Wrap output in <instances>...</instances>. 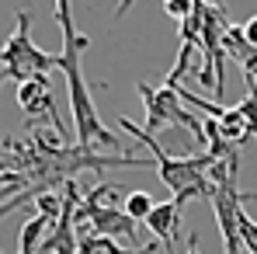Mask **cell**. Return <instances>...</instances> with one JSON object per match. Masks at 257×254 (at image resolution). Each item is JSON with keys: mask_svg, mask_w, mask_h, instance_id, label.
I'll return each instance as SVG.
<instances>
[{"mask_svg": "<svg viewBox=\"0 0 257 254\" xmlns=\"http://www.w3.org/2000/svg\"><path fill=\"white\" fill-rule=\"evenodd\" d=\"M108 167H157L153 157H132V153H97L77 143H63V132L32 129L28 139H4V212L18 202H35L42 192H56L66 181H73L80 171H108Z\"/></svg>", "mask_w": 257, "mask_h": 254, "instance_id": "1", "label": "cell"}, {"mask_svg": "<svg viewBox=\"0 0 257 254\" xmlns=\"http://www.w3.org/2000/svg\"><path fill=\"white\" fill-rule=\"evenodd\" d=\"M56 21L63 28V52H59V70L66 77L70 87V108H73V126H77V146L87 150H122L125 143L111 132V129L101 122L97 108H94V98H90V87L84 77V52L90 39L80 35V28L73 25V0H56Z\"/></svg>", "mask_w": 257, "mask_h": 254, "instance_id": "2", "label": "cell"}, {"mask_svg": "<svg viewBox=\"0 0 257 254\" xmlns=\"http://www.w3.org/2000/svg\"><path fill=\"white\" fill-rule=\"evenodd\" d=\"M118 126L125 129L132 139H139L146 150H150V157L157 160V178L167 185L174 192V202H191V199H212L215 192V181H212V164L215 157L212 153H198V157H174L167 153L164 146H160V139L153 136V132H146V129L132 126V119L128 115H118Z\"/></svg>", "mask_w": 257, "mask_h": 254, "instance_id": "3", "label": "cell"}, {"mask_svg": "<svg viewBox=\"0 0 257 254\" xmlns=\"http://www.w3.org/2000/svg\"><path fill=\"white\" fill-rule=\"evenodd\" d=\"M0 66H4V77L7 80H32L39 73H52L59 70V56H49L39 45L32 42V7H21L18 11V25L11 32V39L4 42V56H0Z\"/></svg>", "mask_w": 257, "mask_h": 254, "instance_id": "4", "label": "cell"}, {"mask_svg": "<svg viewBox=\"0 0 257 254\" xmlns=\"http://www.w3.org/2000/svg\"><path fill=\"white\" fill-rule=\"evenodd\" d=\"M139 98L146 105V132H164V129H188L195 143H205V126H202V115H195L184 98L177 94V87H153V84H139Z\"/></svg>", "mask_w": 257, "mask_h": 254, "instance_id": "5", "label": "cell"}, {"mask_svg": "<svg viewBox=\"0 0 257 254\" xmlns=\"http://www.w3.org/2000/svg\"><path fill=\"white\" fill-rule=\"evenodd\" d=\"M73 219L80 233H97L111 240H136V230H139V219H132L122 206H104L94 192H84Z\"/></svg>", "mask_w": 257, "mask_h": 254, "instance_id": "6", "label": "cell"}, {"mask_svg": "<svg viewBox=\"0 0 257 254\" xmlns=\"http://www.w3.org/2000/svg\"><path fill=\"white\" fill-rule=\"evenodd\" d=\"M18 105H21L25 115H32V119H49L56 132H66L63 119H59V112H56V101H52L49 73H39V77L18 84Z\"/></svg>", "mask_w": 257, "mask_h": 254, "instance_id": "7", "label": "cell"}, {"mask_svg": "<svg viewBox=\"0 0 257 254\" xmlns=\"http://www.w3.org/2000/svg\"><path fill=\"white\" fill-rule=\"evenodd\" d=\"M181 209H184V206H181V202H174V199H171V202H157V209L150 212V216H146V223H143V226H146V230L164 244V251H167V254H177L181 226H184V223H181Z\"/></svg>", "mask_w": 257, "mask_h": 254, "instance_id": "8", "label": "cell"}, {"mask_svg": "<svg viewBox=\"0 0 257 254\" xmlns=\"http://www.w3.org/2000/svg\"><path fill=\"white\" fill-rule=\"evenodd\" d=\"M63 216V212H59ZM59 216H49V212H35L28 223H21V233H18V254H39L45 244V237L56 230Z\"/></svg>", "mask_w": 257, "mask_h": 254, "instance_id": "9", "label": "cell"}, {"mask_svg": "<svg viewBox=\"0 0 257 254\" xmlns=\"http://www.w3.org/2000/svg\"><path fill=\"white\" fill-rule=\"evenodd\" d=\"M157 247H164V244L153 240V244H146V247H139V251H125V247H118V240H111V237L80 233V254H157Z\"/></svg>", "mask_w": 257, "mask_h": 254, "instance_id": "10", "label": "cell"}, {"mask_svg": "<svg viewBox=\"0 0 257 254\" xmlns=\"http://www.w3.org/2000/svg\"><path fill=\"white\" fill-rule=\"evenodd\" d=\"M122 209H125L132 219L146 223V216L157 209V199H153L150 192H128V195H125V206H122Z\"/></svg>", "mask_w": 257, "mask_h": 254, "instance_id": "11", "label": "cell"}, {"mask_svg": "<svg viewBox=\"0 0 257 254\" xmlns=\"http://www.w3.org/2000/svg\"><path fill=\"white\" fill-rule=\"evenodd\" d=\"M236 108H240V115H243V126H247V132L257 139V94L240 98V101H236Z\"/></svg>", "mask_w": 257, "mask_h": 254, "instance_id": "12", "label": "cell"}, {"mask_svg": "<svg viewBox=\"0 0 257 254\" xmlns=\"http://www.w3.org/2000/svg\"><path fill=\"white\" fill-rule=\"evenodd\" d=\"M243 35H247V42L257 49V14L250 18V21H247V25H243Z\"/></svg>", "mask_w": 257, "mask_h": 254, "instance_id": "13", "label": "cell"}, {"mask_svg": "<svg viewBox=\"0 0 257 254\" xmlns=\"http://www.w3.org/2000/svg\"><path fill=\"white\" fill-rule=\"evenodd\" d=\"M184 254H198V237H195V233L188 237V251H184Z\"/></svg>", "mask_w": 257, "mask_h": 254, "instance_id": "14", "label": "cell"}, {"mask_svg": "<svg viewBox=\"0 0 257 254\" xmlns=\"http://www.w3.org/2000/svg\"><path fill=\"white\" fill-rule=\"evenodd\" d=\"M39 254H49V251H45V247H42V251H39Z\"/></svg>", "mask_w": 257, "mask_h": 254, "instance_id": "15", "label": "cell"}]
</instances>
